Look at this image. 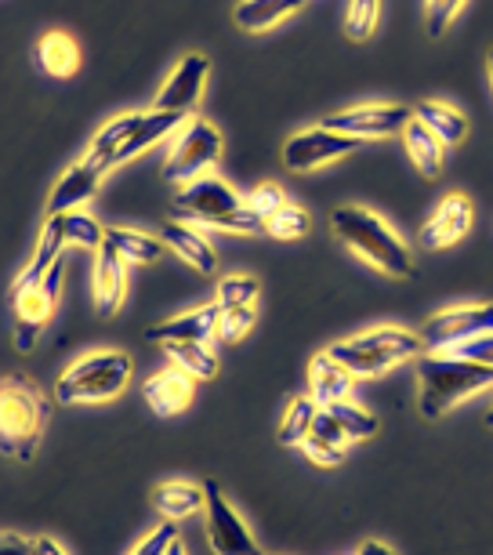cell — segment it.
I'll return each mask as SVG.
<instances>
[{"label": "cell", "mask_w": 493, "mask_h": 555, "mask_svg": "<svg viewBox=\"0 0 493 555\" xmlns=\"http://www.w3.org/2000/svg\"><path fill=\"white\" fill-rule=\"evenodd\" d=\"M330 229L352 255H360L366 266L392 280H411L414 276V255L403 244L400 233L385 222L381 215H374L371 207L360 204H341L330 211Z\"/></svg>", "instance_id": "cell-1"}, {"label": "cell", "mask_w": 493, "mask_h": 555, "mask_svg": "<svg viewBox=\"0 0 493 555\" xmlns=\"http://www.w3.org/2000/svg\"><path fill=\"white\" fill-rule=\"evenodd\" d=\"M414 363H417V411L428 422L446 417L468 396L493 389V366L460 360L454 352H421Z\"/></svg>", "instance_id": "cell-2"}, {"label": "cell", "mask_w": 493, "mask_h": 555, "mask_svg": "<svg viewBox=\"0 0 493 555\" xmlns=\"http://www.w3.org/2000/svg\"><path fill=\"white\" fill-rule=\"evenodd\" d=\"M51 417V403L26 378L0 382V450L15 461H34L44 425Z\"/></svg>", "instance_id": "cell-3"}, {"label": "cell", "mask_w": 493, "mask_h": 555, "mask_svg": "<svg viewBox=\"0 0 493 555\" xmlns=\"http://www.w3.org/2000/svg\"><path fill=\"white\" fill-rule=\"evenodd\" d=\"M425 352L421 334H411L403 327H377L363 331L349 341H334L327 356L338 366L352 374V378H377V374L392 371L406 360H417Z\"/></svg>", "instance_id": "cell-4"}, {"label": "cell", "mask_w": 493, "mask_h": 555, "mask_svg": "<svg viewBox=\"0 0 493 555\" xmlns=\"http://www.w3.org/2000/svg\"><path fill=\"white\" fill-rule=\"evenodd\" d=\"M134 363L128 352H88L77 363L66 366V374L55 385V400L62 406H77V403H106L131 385Z\"/></svg>", "instance_id": "cell-5"}, {"label": "cell", "mask_w": 493, "mask_h": 555, "mask_svg": "<svg viewBox=\"0 0 493 555\" xmlns=\"http://www.w3.org/2000/svg\"><path fill=\"white\" fill-rule=\"evenodd\" d=\"M222 131L215 128L211 120L204 117H189L178 131V139L167 150V164H164V178L182 190V185L196 182V178L211 175V167L222 160Z\"/></svg>", "instance_id": "cell-6"}, {"label": "cell", "mask_w": 493, "mask_h": 555, "mask_svg": "<svg viewBox=\"0 0 493 555\" xmlns=\"http://www.w3.org/2000/svg\"><path fill=\"white\" fill-rule=\"evenodd\" d=\"M204 516H207V541L215 555H261L255 533L244 516L233 508L218 479H204Z\"/></svg>", "instance_id": "cell-7"}, {"label": "cell", "mask_w": 493, "mask_h": 555, "mask_svg": "<svg viewBox=\"0 0 493 555\" xmlns=\"http://www.w3.org/2000/svg\"><path fill=\"white\" fill-rule=\"evenodd\" d=\"M411 120H414V106H400V102H366V106L334 113V117L323 120V128L349 134L355 142H377V139L403 134Z\"/></svg>", "instance_id": "cell-8"}, {"label": "cell", "mask_w": 493, "mask_h": 555, "mask_svg": "<svg viewBox=\"0 0 493 555\" xmlns=\"http://www.w3.org/2000/svg\"><path fill=\"white\" fill-rule=\"evenodd\" d=\"M490 331H493L490 301H479V306H450L425 320L421 341H425V352H450V349H457L460 341H471Z\"/></svg>", "instance_id": "cell-9"}, {"label": "cell", "mask_w": 493, "mask_h": 555, "mask_svg": "<svg viewBox=\"0 0 493 555\" xmlns=\"http://www.w3.org/2000/svg\"><path fill=\"white\" fill-rule=\"evenodd\" d=\"M236 207H244V196L215 175L196 178V182H189L174 193V218L204 222L211 229H218V222H222L225 215H233Z\"/></svg>", "instance_id": "cell-10"}, {"label": "cell", "mask_w": 493, "mask_h": 555, "mask_svg": "<svg viewBox=\"0 0 493 555\" xmlns=\"http://www.w3.org/2000/svg\"><path fill=\"white\" fill-rule=\"evenodd\" d=\"M360 145L363 142H355L349 134H338L320 124V128H306V131L290 134L287 145H283V167L294 175H309L334 160H341V156H352Z\"/></svg>", "instance_id": "cell-11"}, {"label": "cell", "mask_w": 493, "mask_h": 555, "mask_svg": "<svg viewBox=\"0 0 493 555\" xmlns=\"http://www.w3.org/2000/svg\"><path fill=\"white\" fill-rule=\"evenodd\" d=\"M59 287H62V261L48 272L44 280H40V284H34L15 298V345H18V352L34 349L40 331L48 327L51 312H55V301H59Z\"/></svg>", "instance_id": "cell-12"}, {"label": "cell", "mask_w": 493, "mask_h": 555, "mask_svg": "<svg viewBox=\"0 0 493 555\" xmlns=\"http://www.w3.org/2000/svg\"><path fill=\"white\" fill-rule=\"evenodd\" d=\"M207 73H211V59L200 55V51H189V55L171 69V77L164 80V88L156 91L153 109H167V113L193 117L196 106H200V99H204Z\"/></svg>", "instance_id": "cell-13"}, {"label": "cell", "mask_w": 493, "mask_h": 555, "mask_svg": "<svg viewBox=\"0 0 493 555\" xmlns=\"http://www.w3.org/2000/svg\"><path fill=\"white\" fill-rule=\"evenodd\" d=\"M471 222H476V207H471V201L465 193H446L443 201L436 204L432 218L421 225V247L425 250H446L454 247L457 240L468 236Z\"/></svg>", "instance_id": "cell-14"}, {"label": "cell", "mask_w": 493, "mask_h": 555, "mask_svg": "<svg viewBox=\"0 0 493 555\" xmlns=\"http://www.w3.org/2000/svg\"><path fill=\"white\" fill-rule=\"evenodd\" d=\"M102 178H106V167H99L91 156H83L69 167L66 175L55 182V190L48 196V215H66V211H80L83 204L99 193Z\"/></svg>", "instance_id": "cell-15"}, {"label": "cell", "mask_w": 493, "mask_h": 555, "mask_svg": "<svg viewBox=\"0 0 493 555\" xmlns=\"http://www.w3.org/2000/svg\"><path fill=\"white\" fill-rule=\"evenodd\" d=\"M218 320H222V306L211 301V306H204V309H193V312H182V317L153 323V327H145V338L156 345H171V341L207 345L211 338H218Z\"/></svg>", "instance_id": "cell-16"}, {"label": "cell", "mask_w": 493, "mask_h": 555, "mask_svg": "<svg viewBox=\"0 0 493 555\" xmlns=\"http://www.w3.org/2000/svg\"><path fill=\"white\" fill-rule=\"evenodd\" d=\"M142 396H145V406H150L156 417H174L193 403L196 378H189V374L178 371V366H164L160 374H153V378L145 382Z\"/></svg>", "instance_id": "cell-17"}, {"label": "cell", "mask_w": 493, "mask_h": 555, "mask_svg": "<svg viewBox=\"0 0 493 555\" xmlns=\"http://www.w3.org/2000/svg\"><path fill=\"white\" fill-rule=\"evenodd\" d=\"M185 120L189 117H182V113H167V109L142 113L139 124H134V131L128 134V142H124L117 150V156H113V167L128 164V160H134V156H142L145 150H153V145H160L167 134H178Z\"/></svg>", "instance_id": "cell-18"}, {"label": "cell", "mask_w": 493, "mask_h": 555, "mask_svg": "<svg viewBox=\"0 0 493 555\" xmlns=\"http://www.w3.org/2000/svg\"><path fill=\"white\" fill-rule=\"evenodd\" d=\"M124 291H128V261H120L113 250L102 247L94 255V272H91V298L99 317H113L120 309Z\"/></svg>", "instance_id": "cell-19"}, {"label": "cell", "mask_w": 493, "mask_h": 555, "mask_svg": "<svg viewBox=\"0 0 493 555\" xmlns=\"http://www.w3.org/2000/svg\"><path fill=\"white\" fill-rule=\"evenodd\" d=\"M160 240H164L167 250H174V255L182 258L185 266H193L196 272H207V276H211V272L218 269V250L200 229H193L185 222H164Z\"/></svg>", "instance_id": "cell-20"}, {"label": "cell", "mask_w": 493, "mask_h": 555, "mask_svg": "<svg viewBox=\"0 0 493 555\" xmlns=\"http://www.w3.org/2000/svg\"><path fill=\"white\" fill-rule=\"evenodd\" d=\"M62 247H66V236H62V222L55 215H48V222H44V233H40V244L34 250V258H29V266L18 272V280L12 284V298H18L23 291H29L34 284H40V280L48 276L51 269L59 266V255H62Z\"/></svg>", "instance_id": "cell-21"}, {"label": "cell", "mask_w": 493, "mask_h": 555, "mask_svg": "<svg viewBox=\"0 0 493 555\" xmlns=\"http://www.w3.org/2000/svg\"><path fill=\"white\" fill-rule=\"evenodd\" d=\"M301 450H306V457L312 461V465L334 468V465H341L345 454H349V436L341 433V425L334 422L330 411H323L320 406V414H316V422H312Z\"/></svg>", "instance_id": "cell-22"}, {"label": "cell", "mask_w": 493, "mask_h": 555, "mask_svg": "<svg viewBox=\"0 0 493 555\" xmlns=\"http://www.w3.org/2000/svg\"><path fill=\"white\" fill-rule=\"evenodd\" d=\"M352 382H355L352 374L345 371V366L334 363L327 352L312 356V363H309V396L320 406H330L338 400H352Z\"/></svg>", "instance_id": "cell-23"}, {"label": "cell", "mask_w": 493, "mask_h": 555, "mask_svg": "<svg viewBox=\"0 0 493 555\" xmlns=\"http://www.w3.org/2000/svg\"><path fill=\"white\" fill-rule=\"evenodd\" d=\"M312 0H239L236 4V26L244 34H265V29L280 26L283 18L298 15L301 8H309Z\"/></svg>", "instance_id": "cell-24"}, {"label": "cell", "mask_w": 493, "mask_h": 555, "mask_svg": "<svg viewBox=\"0 0 493 555\" xmlns=\"http://www.w3.org/2000/svg\"><path fill=\"white\" fill-rule=\"evenodd\" d=\"M102 247L113 250V255H117L120 261H128V266H153V261H160L164 250H167L160 236L139 233V229H106Z\"/></svg>", "instance_id": "cell-25"}, {"label": "cell", "mask_w": 493, "mask_h": 555, "mask_svg": "<svg viewBox=\"0 0 493 555\" xmlns=\"http://www.w3.org/2000/svg\"><path fill=\"white\" fill-rule=\"evenodd\" d=\"M37 62H40V69H44L48 77L69 80V77H77V69H80V48H77V40H73L69 34L51 29V34L40 37Z\"/></svg>", "instance_id": "cell-26"}, {"label": "cell", "mask_w": 493, "mask_h": 555, "mask_svg": "<svg viewBox=\"0 0 493 555\" xmlns=\"http://www.w3.org/2000/svg\"><path fill=\"white\" fill-rule=\"evenodd\" d=\"M153 508L160 512L164 519L178 522L204 508V487L189 483V479H167V483L153 490Z\"/></svg>", "instance_id": "cell-27"}, {"label": "cell", "mask_w": 493, "mask_h": 555, "mask_svg": "<svg viewBox=\"0 0 493 555\" xmlns=\"http://www.w3.org/2000/svg\"><path fill=\"white\" fill-rule=\"evenodd\" d=\"M403 142H406V156H411L414 167L425 178H439V175H443V167H446V145L439 142L436 134L425 128V124H417V120L406 124Z\"/></svg>", "instance_id": "cell-28"}, {"label": "cell", "mask_w": 493, "mask_h": 555, "mask_svg": "<svg viewBox=\"0 0 493 555\" xmlns=\"http://www.w3.org/2000/svg\"><path fill=\"white\" fill-rule=\"evenodd\" d=\"M414 120L417 124H425L428 131L436 134L443 145H457V142H465V134H468V120H465V113L454 109V106H446V102H417L414 106Z\"/></svg>", "instance_id": "cell-29"}, {"label": "cell", "mask_w": 493, "mask_h": 555, "mask_svg": "<svg viewBox=\"0 0 493 555\" xmlns=\"http://www.w3.org/2000/svg\"><path fill=\"white\" fill-rule=\"evenodd\" d=\"M164 352H167V360H171V366L185 371L189 378H196V382H211L218 374V356L211 352V345L171 341V345H164Z\"/></svg>", "instance_id": "cell-30"}, {"label": "cell", "mask_w": 493, "mask_h": 555, "mask_svg": "<svg viewBox=\"0 0 493 555\" xmlns=\"http://www.w3.org/2000/svg\"><path fill=\"white\" fill-rule=\"evenodd\" d=\"M142 113H120V117H113L106 128H102L99 134H94V142H91V150L88 156L99 167H106V175L113 171V156H117V150L124 142H128V134L134 131V124H139Z\"/></svg>", "instance_id": "cell-31"}, {"label": "cell", "mask_w": 493, "mask_h": 555, "mask_svg": "<svg viewBox=\"0 0 493 555\" xmlns=\"http://www.w3.org/2000/svg\"><path fill=\"white\" fill-rule=\"evenodd\" d=\"M316 414H320V403L312 400V396H298V400H290L287 411H283V417H280L276 439L283 447H301L312 422H316Z\"/></svg>", "instance_id": "cell-32"}, {"label": "cell", "mask_w": 493, "mask_h": 555, "mask_svg": "<svg viewBox=\"0 0 493 555\" xmlns=\"http://www.w3.org/2000/svg\"><path fill=\"white\" fill-rule=\"evenodd\" d=\"M323 411H330L334 422L341 425V433L349 436V443H360V439H374L377 436V417L371 411H363L360 403L338 400V403L323 406Z\"/></svg>", "instance_id": "cell-33"}, {"label": "cell", "mask_w": 493, "mask_h": 555, "mask_svg": "<svg viewBox=\"0 0 493 555\" xmlns=\"http://www.w3.org/2000/svg\"><path fill=\"white\" fill-rule=\"evenodd\" d=\"M62 222V236H66L69 247H83V250H99L102 240H106V225L99 218L83 215V211H66V215H55Z\"/></svg>", "instance_id": "cell-34"}, {"label": "cell", "mask_w": 493, "mask_h": 555, "mask_svg": "<svg viewBox=\"0 0 493 555\" xmlns=\"http://www.w3.org/2000/svg\"><path fill=\"white\" fill-rule=\"evenodd\" d=\"M265 233L276 240H301L312 233V215L298 204H283L276 215L265 222Z\"/></svg>", "instance_id": "cell-35"}, {"label": "cell", "mask_w": 493, "mask_h": 555, "mask_svg": "<svg viewBox=\"0 0 493 555\" xmlns=\"http://www.w3.org/2000/svg\"><path fill=\"white\" fill-rule=\"evenodd\" d=\"M261 298V284L255 276H222L218 280V295L215 301L222 309H244V306H258Z\"/></svg>", "instance_id": "cell-36"}, {"label": "cell", "mask_w": 493, "mask_h": 555, "mask_svg": "<svg viewBox=\"0 0 493 555\" xmlns=\"http://www.w3.org/2000/svg\"><path fill=\"white\" fill-rule=\"evenodd\" d=\"M377 15H381V0H349L345 12V34L352 40H371L377 29Z\"/></svg>", "instance_id": "cell-37"}, {"label": "cell", "mask_w": 493, "mask_h": 555, "mask_svg": "<svg viewBox=\"0 0 493 555\" xmlns=\"http://www.w3.org/2000/svg\"><path fill=\"white\" fill-rule=\"evenodd\" d=\"M244 204L261 218V222H269V218L276 215L283 204H290V201H287V193H283L280 182H261V185H255V190L244 196Z\"/></svg>", "instance_id": "cell-38"}, {"label": "cell", "mask_w": 493, "mask_h": 555, "mask_svg": "<svg viewBox=\"0 0 493 555\" xmlns=\"http://www.w3.org/2000/svg\"><path fill=\"white\" fill-rule=\"evenodd\" d=\"M465 8V0H425V29L428 37H446V29L454 26L457 12Z\"/></svg>", "instance_id": "cell-39"}, {"label": "cell", "mask_w": 493, "mask_h": 555, "mask_svg": "<svg viewBox=\"0 0 493 555\" xmlns=\"http://www.w3.org/2000/svg\"><path fill=\"white\" fill-rule=\"evenodd\" d=\"M255 320H258V306L222 309V320H218V338H222V341H239L250 327H255Z\"/></svg>", "instance_id": "cell-40"}, {"label": "cell", "mask_w": 493, "mask_h": 555, "mask_svg": "<svg viewBox=\"0 0 493 555\" xmlns=\"http://www.w3.org/2000/svg\"><path fill=\"white\" fill-rule=\"evenodd\" d=\"M218 229H222V233H236V236H261L265 233V222L244 204V207H236L233 215H225L222 222H218Z\"/></svg>", "instance_id": "cell-41"}, {"label": "cell", "mask_w": 493, "mask_h": 555, "mask_svg": "<svg viewBox=\"0 0 493 555\" xmlns=\"http://www.w3.org/2000/svg\"><path fill=\"white\" fill-rule=\"evenodd\" d=\"M460 360H471V363H482V366H493V331L490 334H479L471 341H460L457 349H450Z\"/></svg>", "instance_id": "cell-42"}, {"label": "cell", "mask_w": 493, "mask_h": 555, "mask_svg": "<svg viewBox=\"0 0 493 555\" xmlns=\"http://www.w3.org/2000/svg\"><path fill=\"white\" fill-rule=\"evenodd\" d=\"M174 538H178V533H174V522H171V519H164L153 533H145V541H139V548H134L131 555H164V552H167V544H171Z\"/></svg>", "instance_id": "cell-43"}, {"label": "cell", "mask_w": 493, "mask_h": 555, "mask_svg": "<svg viewBox=\"0 0 493 555\" xmlns=\"http://www.w3.org/2000/svg\"><path fill=\"white\" fill-rule=\"evenodd\" d=\"M0 555H34V541H26L23 533L0 530Z\"/></svg>", "instance_id": "cell-44"}, {"label": "cell", "mask_w": 493, "mask_h": 555, "mask_svg": "<svg viewBox=\"0 0 493 555\" xmlns=\"http://www.w3.org/2000/svg\"><path fill=\"white\" fill-rule=\"evenodd\" d=\"M34 555H66V548L51 538H34Z\"/></svg>", "instance_id": "cell-45"}, {"label": "cell", "mask_w": 493, "mask_h": 555, "mask_svg": "<svg viewBox=\"0 0 493 555\" xmlns=\"http://www.w3.org/2000/svg\"><path fill=\"white\" fill-rule=\"evenodd\" d=\"M355 555H395V548H388L385 541H363L360 548H355Z\"/></svg>", "instance_id": "cell-46"}, {"label": "cell", "mask_w": 493, "mask_h": 555, "mask_svg": "<svg viewBox=\"0 0 493 555\" xmlns=\"http://www.w3.org/2000/svg\"><path fill=\"white\" fill-rule=\"evenodd\" d=\"M164 555H185V548H182V541H178V538H174L171 544H167V552H164Z\"/></svg>", "instance_id": "cell-47"}, {"label": "cell", "mask_w": 493, "mask_h": 555, "mask_svg": "<svg viewBox=\"0 0 493 555\" xmlns=\"http://www.w3.org/2000/svg\"><path fill=\"white\" fill-rule=\"evenodd\" d=\"M486 77H490V88H493V48H490V55H486Z\"/></svg>", "instance_id": "cell-48"}, {"label": "cell", "mask_w": 493, "mask_h": 555, "mask_svg": "<svg viewBox=\"0 0 493 555\" xmlns=\"http://www.w3.org/2000/svg\"><path fill=\"white\" fill-rule=\"evenodd\" d=\"M486 425H493V406H490V411H486Z\"/></svg>", "instance_id": "cell-49"}, {"label": "cell", "mask_w": 493, "mask_h": 555, "mask_svg": "<svg viewBox=\"0 0 493 555\" xmlns=\"http://www.w3.org/2000/svg\"><path fill=\"white\" fill-rule=\"evenodd\" d=\"M261 555H272V552H261Z\"/></svg>", "instance_id": "cell-50"}]
</instances>
